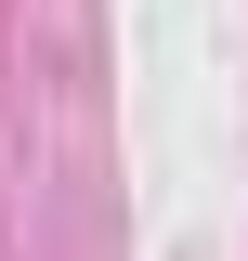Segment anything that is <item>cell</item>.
Segmentation results:
<instances>
[]
</instances>
